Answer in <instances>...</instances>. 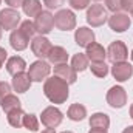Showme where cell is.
<instances>
[{"mask_svg": "<svg viewBox=\"0 0 133 133\" xmlns=\"http://www.w3.org/2000/svg\"><path fill=\"white\" fill-rule=\"evenodd\" d=\"M43 93L53 104H64L68 99V84L57 76H53L45 81L43 84Z\"/></svg>", "mask_w": 133, "mask_h": 133, "instance_id": "6da1fadb", "label": "cell"}, {"mask_svg": "<svg viewBox=\"0 0 133 133\" xmlns=\"http://www.w3.org/2000/svg\"><path fill=\"white\" fill-rule=\"evenodd\" d=\"M107 57L111 64H118V62H125L129 57V50L125 46V43L122 40H116L111 42L108 50H107Z\"/></svg>", "mask_w": 133, "mask_h": 133, "instance_id": "7a4b0ae2", "label": "cell"}, {"mask_svg": "<svg viewBox=\"0 0 133 133\" xmlns=\"http://www.w3.org/2000/svg\"><path fill=\"white\" fill-rule=\"evenodd\" d=\"M54 25L61 31H71L76 26V16L70 9H61L54 16Z\"/></svg>", "mask_w": 133, "mask_h": 133, "instance_id": "3957f363", "label": "cell"}, {"mask_svg": "<svg viewBox=\"0 0 133 133\" xmlns=\"http://www.w3.org/2000/svg\"><path fill=\"white\" fill-rule=\"evenodd\" d=\"M20 23V14L14 8H6L0 11V28L8 31V30H16L17 25Z\"/></svg>", "mask_w": 133, "mask_h": 133, "instance_id": "277c9868", "label": "cell"}, {"mask_svg": "<svg viewBox=\"0 0 133 133\" xmlns=\"http://www.w3.org/2000/svg\"><path fill=\"white\" fill-rule=\"evenodd\" d=\"M40 119H42V124L46 127V129H56L57 125H61L62 119H64V115L59 108L56 107H46L42 115H40Z\"/></svg>", "mask_w": 133, "mask_h": 133, "instance_id": "5b68a950", "label": "cell"}, {"mask_svg": "<svg viewBox=\"0 0 133 133\" xmlns=\"http://www.w3.org/2000/svg\"><path fill=\"white\" fill-rule=\"evenodd\" d=\"M108 20V16H107V9L102 6V5H91L87 11V22L98 28V26H102L105 22Z\"/></svg>", "mask_w": 133, "mask_h": 133, "instance_id": "8992f818", "label": "cell"}, {"mask_svg": "<svg viewBox=\"0 0 133 133\" xmlns=\"http://www.w3.org/2000/svg\"><path fill=\"white\" fill-rule=\"evenodd\" d=\"M50 71H51V66L48 65L45 61L39 59V61H36V62H33V64L30 65L28 76H30L31 82H42L43 79L48 77Z\"/></svg>", "mask_w": 133, "mask_h": 133, "instance_id": "52a82bcc", "label": "cell"}, {"mask_svg": "<svg viewBox=\"0 0 133 133\" xmlns=\"http://www.w3.org/2000/svg\"><path fill=\"white\" fill-rule=\"evenodd\" d=\"M34 26L36 33H40V36L51 33V30L54 28V16L50 11H42L34 20Z\"/></svg>", "mask_w": 133, "mask_h": 133, "instance_id": "ba28073f", "label": "cell"}, {"mask_svg": "<svg viewBox=\"0 0 133 133\" xmlns=\"http://www.w3.org/2000/svg\"><path fill=\"white\" fill-rule=\"evenodd\" d=\"M107 102H108V105L113 107V108H121V107H124V105L127 104V93H125V90H124L122 87H119V85L111 87V88L108 90V93H107Z\"/></svg>", "mask_w": 133, "mask_h": 133, "instance_id": "9c48e42d", "label": "cell"}, {"mask_svg": "<svg viewBox=\"0 0 133 133\" xmlns=\"http://www.w3.org/2000/svg\"><path fill=\"white\" fill-rule=\"evenodd\" d=\"M51 48H53L51 42H50L46 37H43V36H37V37H34L33 42H31V50H33L34 56H37V57L42 59V61H43L45 57L50 56Z\"/></svg>", "mask_w": 133, "mask_h": 133, "instance_id": "30bf717a", "label": "cell"}, {"mask_svg": "<svg viewBox=\"0 0 133 133\" xmlns=\"http://www.w3.org/2000/svg\"><path fill=\"white\" fill-rule=\"evenodd\" d=\"M132 19L125 12H113L111 17H108V25L115 33H124L130 28Z\"/></svg>", "mask_w": 133, "mask_h": 133, "instance_id": "8fae6325", "label": "cell"}, {"mask_svg": "<svg viewBox=\"0 0 133 133\" xmlns=\"http://www.w3.org/2000/svg\"><path fill=\"white\" fill-rule=\"evenodd\" d=\"M111 74L118 82H125L132 77L133 74V66L129 62H118L113 64L111 66Z\"/></svg>", "mask_w": 133, "mask_h": 133, "instance_id": "7c38bea8", "label": "cell"}, {"mask_svg": "<svg viewBox=\"0 0 133 133\" xmlns=\"http://www.w3.org/2000/svg\"><path fill=\"white\" fill-rule=\"evenodd\" d=\"M54 76L61 77L62 81H65L66 84H74L77 81V71L73 68L71 65H66V64H59V65H54Z\"/></svg>", "mask_w": 133, "mask_h": 133, "instance_id": "4fadbf2b", "label": "cell"}, {"mask_svg": "<svg viewBox=\"0 0 133 133\" xmlns=\"http://www.w3.org/2000/svg\"><path fill=\"white\" fill-rule=\"evenodd\" d=\"M9 43H11V46H12L16 51H22V50H25V48L28 46L30 37L23 33L20 28H17V30H14V31L11 33V36H9Z\"/></svg>", "mask_w": 133, "mask_h": 133, "instance_id": "5bb4252c", "label": "cell"}, {"mask_svg": "<svg viewBox=\"0 0 133 133\" xmlns=\"http://www.w3.org/2000/svg\"><path fill=\"white\" fill-rule=\"evenodd\" d=\"M74 40H76V43H77L79 46L87 48L90 43L95 42V33H93V30H90V28H87V26H81V28L76 30V33H74Z\"/></svg>", "mask_w": 133, "mask_h": 133, "instance_id": "9a60e30c", "label": "cell"}, {"mask_svg": "<svg viewBox=\"0 0 133 133\" xmlns=\"http://www.w3.org/2000/svg\"><path fill=\"white\" fill-rule=\"evenodd\" d=\"M87 57L91 61V62H101V61H104L105 59V56H107V51L104 50V46L99 45V43H96V42H93V43H90L88 46H87Z\"/></svg>", "mask_w": 133, "mask_h": 133, "instance_id": "2e32d148", "label": "cell"}, {"mask_svg": "<svg viewBox=\"0 0 133 133\" xmlns=\"http://www.w3.org/2000/svg\"><path fill=\"white\" fill-rule=\"evenodd\" d=\"M31 87V79L28 74L25 73H19L12 77V88L17 91V93H25L28 91Z\"/></svg>", "mask_w": 133, "mask_h": 133, "instance_id": "e0dca14e", "label": "cell"}, {"mask_svg": "<svg viewBox=\"0 0 133 133\" xmlns=\"http://www.w3.org/2000/svg\"><path fill=\"white\" fill-rule=\"evenodd\" d=\"M26 68V62L25 59H22L20 56H12L8 59L6 62V71L12 76L19 74V73H23V70Z\"/></svg>", "mask_w": 133, "mask_h": 133, "instance_id": "ac0fdd59", "label": "cell"}, {"mask_svg": "<svg viewBox=\"0 0 133 133\" xmlns=\"http://www.w3.org/2000/svg\"><path fill=\"white\" fill-rule=\"evenodd\" d=\"M48 59H50V62L54 64V65L66 64V61H68V53H66L65 48H62V46H53L51 51H50Z\"/></svg>", "mask_w": 133, "mask_h": 133, "instance_id": "d6986e66", "label": "cell"}, {"mask_svg": "<svg viewBox=\"0 0 133 133\" xmlns=\"http://www.w3.org/2000/svg\"><path fill=\"white\" fill-rule=\"evenodd\" d=\"M110 125V118L105 113H95L90 118V127L91 129H101V130H107Z\"/></svg>", "mask_w": 133, "mask_h": 133, "instance_id": "ffe728a7", "label": "cell"}, {"mask_svg": "<svg viewBox=\"0 0 133 133\" xmlns=\"http://www.w3.org/2000/svg\"><path fill=\"white\" fill-rule=\"evenodd\" d=\"M22 8L28 17H37L42 12V3L39 0H25Z\"/></svg>", "mask_w": 133, "mask_h": 133, "instance_id": "44dd1931", "label": "cell"}, {"mask_svg": "<svg viewBox=\"0 0 133 133\" xmlns=\"http://www.w3.org/2000/svg\"><path fill=\"white\" fill-rule=\"evenodd\" d=\"M66 116H68L71 121H82V119L87 116V108H85L82 104H73V105L68 108Z\"/></svg>", "mask_w": 133, "mask_h": 133, "instance_id": "7402d4cb", "label": "cell"}, {"mask_svg": "<svg viewBox=\"0 0 133 133\" xmlns=\"http://www.w3.org/2000/svg\"><path fill=\"white\" fill-rule=\"evenodd\" d=\"M71 66H73L76 71H84V70H87V68L90 66V59L87 57V54L77 53V54H74L73 59H71Z\"/></svg>", "mask_w": 133, "mask_h": 133, "instance_id": "603a6c76", "label": "cell"}, {"mask_svg": "<svg viewBox=\"0 0 133 133\" xmlns=\"http://www.w3.org/2000/svg\"><path fill=\"white\" fill-rule=\"evenodd\" d=\"M0 105H2V110L6 111V113H9L11 110H16V108H22V107H20V101H19V98L14 96V95L5 96L3 99L0 101Z\"/></svg>", "mask_w": 133, "mask_h": 133, "instance_id": "cb8c5ba5", "label": "cell"}, {"mask_svg": "<svg viewBox=\"0 0 133 133\" xmlns=\"http://www.w3.org/2000/svg\"><path fill=\"white\" fill-rule=\"evenodd\" d=\"M23 116H25L23 110H22V108H16V110H11L6 118H8V122H9L11 127L19 129V127L23 125Z\"/></svg>", "mask_w": 133, "mask_h": 133, "instance_id": "d4e9b609", "label": "cell"}, {"mask_svg": "<svg viewBox=\"0 0 133 133\" xmlns=\"http://www.w3.org/2000/svg\"><path fill=\"white\" fill-rule=\"evenodd\" d=\"M91 73L96 76V77H105L108 74V65L101 61V62H91Z\"/></svg>", "mask_w": 133, "mask_h": 133, "instance_id": "484cf974", "label": "cell"}, {"mask_svg": "<svg viewBox=\"0 0 133 133\" xmlns=\"http://www.w3.org/2000/svg\"><path fill=\"white\" fill-rule=\"evenodd\" d=\"M23 127L28 129L30 132L39 130V119L36 115H25L23 116Z\"/></svg>", "mask_w": 133, "mask_h": 133, "instance_id": "4316f807", "label": "cell"}, {"mask_svg": "<svg viewBox=\"0 0 133 133\" xmlns=\"http://www.w3.org/2000/svg\"><path fill=\"white\" fill-rule=\"evenodd\" d=\"M20 30L26 34L30 39H33L34 34H36V26H34V22H31V20H25V22H22Z\"/></svg>", "mask_w": 133, "mask_h": 133, "instance_id": "83f0119b", "label": "cell"}, {"mask_svg": "<svg viewBox=\"0 0 133 133\" xmlns=\"http://www.w3.org/2000/svg\"><path fill=\"white\" fill-rule=\"evenodd\" d=\"M68 3H70V6L73 8V9H85L88 5H90V0H68Z\"/></svg>", "mask_w": 133, "mask_h": 133, "instance_id": "f1b7e54d", "label": "cell"}, {"mask_svg": "<svg viewBox=\"0 0 133 133\" xmlns=\"http://www.w3.org/2000/svg\"><path fill=\"white\" fill-rule=\"evenodd\" d=\"M105 5H107V9L113 12H119L121 9V0H105Z\"/></svg>", "mask_w": 133, "mask_h": 133, "instance_id": "f546056e", "label": "cell"}, {"mask_svg": "<svg viewBox=\"0 0 133 133\" xmlns=\"http://www.w3.org/2000/svg\"><path fill=\"white\" fill-rule=\"evenodd\" d=\"M43 3L48 9H59L65 3V0H43Z\"/></svg>", "mask_w": 133, "mask_h": 133, "instance_id": "4dcf8cb0", "label": "cell"}, {"mask_svg": "<svg viewBox=\"0 0 133 133\" xmlns=\"http://www.w3.org/2000/svg\"><path fill=\"white\" fill-rule=\"evenodd\" d=\"M9 91H11V85L8 82H5V81H0V101L3 99L5 96L11 95Z\"/></svg>", "mask_w": 133, "mask_h": 133, "instance_id": "1f68e13d", "label": "cell"}, {"mask_svg": "<svg viewBox=\"0 0 133 133\" xmlns=\"http://www.w3.org/2000/svg\"><path fill=\"white\" fill-rule=\"evenodd\" d=\"M121 9L124 11H133V0H121Z\"/></svg>", "mask_w": 133, "mask_h": 133, "instance_id": "d6a6232c", "label": "cell"}, {"mask_svg": "<svg viewBox=\"0 0 133 133\" xmlns=\"http://www.w3.org/2000/svg\"><path fill=\"white\" fill-rule=\"evenodd\" d=\"M23 2H25V0H5V3L9 5L11 8H19V6L23 5Z\"/></svg>", "mask_w": 133, "mask_h": 133, "instance_id": "836d02e7", "label": "cell"}, {"mask_svg": "<svg viewBox=\"0 0 133 133\" xmlns=\"http://www.w3.org/2000/svg\"><path fill=\"white\" fill-rule=\"evenodd\" d=\"M6 57H8V53H6V50L0 46V68L3 66V64H5V61H6Z\"/></svg>", "mask_w": 133, "mask_h": 133, "instance_id": "e575fe53", "label": "cell"}, {"mask_svg": "<svg viewBox=\"0 0 133 133\" xmlns=\"http://www.w3.org/2000/svg\"><path fill=\"white\" fill-rule=\"evenodd\" d=\"M88 133H107V130H101V129H91Z\"/></svg>", "mask_w": 133, "mask_h": 133, "instance_id": "d590c367", "label": "cell"}, {"mask_svg": "<svg viewBox=\"0 0 133 133\" xmlns=\"http://www.w3.org/2000/svg\"><path fill=\"white\" fill-rule=\"evenodd\" d=\"M122 133H133V125H129L127 129H124V132Z\"/></svg>", "mask_w": 133, "mask_h": 133, "instance_id": "8d00e7d4", "label": "cell"}, {"mask_svg": "<svg viewBox=\"0 0 133 133\" xmlns=\"http://www.w3.org/2000/svg\"><path fill=\"white\" fill-rule=\"evenodd\" d=\"M42 133H54V129H46V130H43Z\"/></svg>", "mask_w": 133, "mask_h": 133, "instance_id": "74e56055", "label": "cell"}, {"mask_svg": "<svg viewBox=\"0 0 133 133\" xmlns=\"http://www.w3.org/2000/svg\"><path fill=\"white\" fill-rule=\"evenodd\" d=\"M130 116H132V119H133V104H132V107H130Z\"/></svg>", "mask_w": 133, "mask_h": 133, "instance_id": "f35d334b", "label": "cell"}, {"mask_svg": "<svg viewBox=\"0 0 133 133\" xmlns=\"http://www.w3.org/2000/svg\"><path fill=\"white\" fill-rule=\"evenodd\" d=\"M130 57H132V61H133V50H132V54H130Z\"/></svg>", "mask_w": 133, "mask_h": 133, "instance_id": "ab89813d", "label": "cell"}, {"mask_svg": "<svg viewBox=\"0 0 133 133\" xmlns=\"http://www.w3.org/2000/svg\"><path fill=\"white\" fill-rule=\"evenodd\" d=\"M0 39H2V28H0Z\"/></svg>", "mask_w": 133, "mask_h": 133, "instance_id": "60d3db41", "label": "cell"}, {"mask_svg": "<svg viewBox=\"0 0 133 133\" xmlns=\"http://www.w3.org/2000/svg\"><path fill=\"white\" fill-rule=\"evenodd\" d=\"M62 133H73V132H62Z\"/></svg>", "mask_w": 133, "mask_h": 133, "instance_id": "b9f144b4", "label": "cell"}, {"mask_svg": "<svg viewBox=\"0 0 133 133\" xmlns=\"http://www.w3.org/2000/svg\"><path fill=\"white\" fill-rule=\"evenodd\" d=\"M132 17H133V11H132Z\"/></svg>", "mask_w": 133, "mask_h": 133, "instance_id": "7bdbcfd3", "label": "cell"}, {"mask_svg": "<svg viewBox=\"0 0 133 133\" xmlns=\"http://www.w3.org/2000/svg\"><path fill=\"white\" fill-rule=\"evenodd\" d=\"M0 3H2V0H0Z\"/></svg>", "mask_w": 133, "mask_h": 133, "instance_id": "ee69618b", "label": "cell"}, {"mask_svg": "<svg viewBox=\"0 0 133 133\" xmlns=\"http://www.w3.org/2000/svg\"><path fill=\"white\" fill-rule=\"evenodd\" d=\"M96 2H98V0H96Z\"/></svg>", "mask_w": 133, "mask_h": 133, "instance_id": "f6af8a7d", "label": "cell"}]
</instances>
